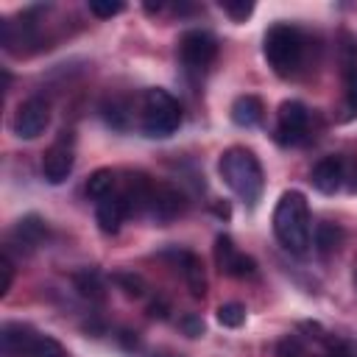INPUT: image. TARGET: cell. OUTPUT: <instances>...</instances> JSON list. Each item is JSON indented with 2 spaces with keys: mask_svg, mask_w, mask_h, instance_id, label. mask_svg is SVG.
I'll list each match as a JSON object with an SVG mask.
<instances>
[{
  "mask_svg": "<svg viewBox=\"0 0 357 357\" xmlns=\"http://www.w3.org/2000/svg\"><path fill=\"white\" fill-rule=\"evenodd\" d=\"M262 112H265V106H262V100H259L257 95H240V98H234V103H231V109H229L231 123L240 126V128L257 126V123L262 120Z\"/></svg>",
  "mask_w": 357,
  "mask_h": 357,
  "instance_id": "9a60e30c",
  "label": "cell"
},
{
  "mask_svg": "<svg viewBox=\"0 0 357 357\" xmlns=\"http://www.w3.org/2000/svg\"><path fill=\"white\" fill-rule=\"evenodd\" d=\"M45 237H47V226L39 215H25L14 229V240L25 245V251H33Z\"/></svg>",
  "mask_w": 357,
  "mask_h": 357,
  "instance_id": "2e32d148",
  "label": "cell"
},
{
  "mask_svg": "<svg viewBox=\"0 0 357 357\" xmlns=\"http://www.w3.org/2000/svg\"><path fill=\"white\" fill-rule=\"evenodd\" d=\"M178 56H181V61H184L187 70L201 73V70H206V67L215 61V56H218V42H215V36L206 33V31H187V33L178 39Z\"/></svg>",
  "mask_w": 357,
  "mask_h": 357,
  "instance_id": "5b68a950",
  "label": "cell"
},
{
  "mask_svg": "<svg viewBox=\"0 0 357 357\" xmlns=\"http://www.w3.org/2000/svg\"><path fill=\"white\" fill-rule=\"evenodd\" d=\"M310 112L301 100H284L279 106V120H276V139L282 145H298L307 134Z\"/></svg>",
  "mask_w": 357,
  "mask_h": 357,
  "instance_id": "52a82bcc",
  "label": "cell"
},
{
  "mask_svg": "<svg viewBox=\"0 0 357 357\" xmlns=\"http://www.w3.org/2000/svg\"><path fill=\"white\" fill-rule=\"evenodd\" d=\"M220 8L234 22H245V17H251V11H254V3L251 0H220Z\"/></svg>",
  "mask_w": 357,
  "mask_h": 357,
  "instance_id": "cb8c5ba5",
  "label": "cell"
},
{
  "mask_svg": "<svg viewBox=\"0 0 357 357\" xmlns=\"http://www.w3.org/2000/svg\"><path fill=\"white\" fill-rule=\"evenodd\" d=\"M67 134L70 131H61V137L42 153V176L50 184H61L73 173L75 156H73V145H70V137Z\"/></svg>",
  "mask_w": 357,
  "mask_h": 357,
  "instance_id": "ba28073f",
  "label": "cell"
},
{
  "mask_svg": "<svg viewBox=\"0 0 357 357\" xmlns=\"http://www.w3.org/2000/svg\"><path fill=\"white\" fill-rule=\"evenodd\" d=\"M343 178H346L343 159H340V156H324V159L315 162V167H312V178H310V181H312V187H315L318 192L332 195V192L340 190Z\"/></svg>",
  "mask_w": 357,
  "mask_h": 357,
  "instance_id": "8fae6325",
  "label": "cell"
},
{
  "mask_svg": "<svg viewBox=\"0 0 357 357\" xmlns=\"http://www.w3.org/2000/svg\"><path fill=\"white\" fill-rule=\"evenodd\" d=\"M112 282L126 293V296H131V298H142L145 296V279L139 276V273H131V271H120V273H114L112 276Z\"/></svg>",
  "mask_w": 357,
  "mask_h": 357,
  "instance_id": "ffe728a7",
  "label": "cell"
},
{
  "mask_svg": "<svg viewBox=\"0 0 357 357\" xmlns=\"http://www.w3.org/2000/svg\"><path fill=\"white\" fill-rule=\"evenodd\" d=\"M126 218H128V206H126V201H123L120 190H114L112 195H106V198L95 201V220H98L100 231L114 234Z\"/></svg>",
  "mask_w": 357,
  "mask_h": 357,
  "instance_id": "7c38bea8",
  "label": "cell"
},
{
  "mask_svg": "<svg viewBox=\"0 0 357 357\" xmlns=\"http://www.w3.org/2000/svg\"><path fill=\"white\" fill-rule=\"evenodd\" d=\"M151 315H153V318H156V315L165 318V315H167V312H165V304H151Z\"/></svg>",
  "mask_w": 357,
  "mask_h": 357,
  "instance_id": "f546056e",
  "label": "cell"
},
{
  "mask_svg": "<svg viewBox=\"0 0 357 357\" xmlns=\"http://www.w3.org/2000/svg\"><path fill=\"white\" fill-rule=\"evenodd\" d=\"M86 8L95 14V17H100V20H109V17H114V14H120L123 8H126V3H120V0H89L86 3Z\"/></svg>",
  "mask_w": 357,
  "mask_h": 357,
  "instance_id": "d4e9b609",
  "label": "cell"
},
{
  "mask_svg": "<svg viewBox=\"0 0 357 357\" xmlns=\"http://www.w3.org/2000/svg\"><path fill=\"white\" fill-rule=\"evenodd\" d=\"M329 357H357V349H354L351 343H337V346L329 351Z\"/></svg>",
  "mask_w": 357,
  "mask_h": 357,
  "instance_id": "f1b7e54d",
  "label": "cell"
},
{
  "mask_svg": "<svg viewBox=\"0 0 357 357\" xmlns=\"http://www.w3.org/2000/svg\"><path fill=\"white\" fill-rule=\"evenodd\" d=\"M0 271H3V284H0V293L6 296V293L11 290V282H14V262H11L8 251H3V257H0Z\"/></svg>",
  "mask_w": 357,
  "mask_h": 357,
  "instance_id": "4316f807",
  "label": "cell"
},
{
  "mask_svg": "<svg viewBox=\"0 0 357 357\" xmlns=\"http://www.w3.org/2000/svg\"><path fill=\"white\" fill-rule=\"evenodd\" d=\"M73 282H75V290L89 298V301H103L106 298V282L100 276V271L95 268H84L78 273H73Z\"/></svg>",
  "mask_w": 357,
  "mask_h": 357,
  "instance_id": "e0dca14e",
  "label": "cell"
},
{
  "mask_svg": "<svg viewBox=\"0 0 357 357\" xmlns=\"http://www.w3.org/2000/svg\"><path fill=\"white\" fill-rule=\"evenodd\" d=\"M343 95L349 114H357V61H346L343 67Z\"/></svg>",
  "mask_w": 357,
  "mask_h": 357,
  "instance_id": "44dd1931",
  "label": "cell"
},
{
  "mask_svg": "<svg viewBox=\"0 0 357 357\" xmlns=\"http://www.w3.org/2000/svg\"><path fill=\"white\" fill-rule=\"evenodd\" d=\"M28 357H64V349H61V343H59L56 337H47V335H39Z\"/></svg>",
  "mask_w": 357,
  "mask_h": 357,
  "instance_id": "603a6c76",
  "label": "cell"
},
{
  "mask_svg": "<svg viewBox=\"0 0 357 357\" xmlns=\"http://www.w3.org/2000/svg\"><path fill=\"white\" fill-rule=\"evenodd\" d=\"M181 126L178 100L167 89H148L142 95V131L145 137H170Z\"/></svg>",
  "mask_w": 357,
  "mask_h": 357,
  "instance_id": "277c9868",
  "label": "cell"
},
{
  "mask_svg": "<svg viewBox=\"0 0 357 357\" xmlns=\"http://www.w3.org/2000/svg\"><path fill=\"white\" fill-rule=\"evenodd\" d=\"M184 212V195L170 187V184H156L153 187V195H151V206H148V215L159 223H167L173 218H178Z\"/></svg>",
  "mask_w": 357,
  "mask_h": 357,
  "instance_id": "30bf717a",
  "label": "cell"
},
{
  "mask_svg": "<svg viewBox=\"0 0 357 357\" xmlns=\"http://www.w3.org/2000/svg\"><path fill=\"white\" fill-rule=\"evenodd\" d=\"M312 240H315L318 251L329 254V251H335V248L343 243V229H340V226H335V223H318V226H315Z\"/></svg>",
  "mask_w": 357,
  "mask_h": 357,
  "instance_id": "d6986e66",
  "label": "cell"
},
{
  "mask_svg": "<svg viewBox=\"0 0 357 357\" xmlns=\"http://www.w3.org/2000/svg\"><path fill=\"white\" fill-rule=\"evenodd\" d=\"M243 321H245V307L240 301H226L218 307V324L220 326L237 329V326H243Z\"/></svg>",
  "mask_w": 357,
  "mask_h": 357,
  "instance_id": "7402d4cb",
  "label": "cell"
},
{
  "mask_svg": "<svg viewBox=\"0 0 357 357\" xmlns=\"http://www.w3.org/2000/svg\"><path fill=\"white\" fill-rule=\"evenodd\" d=\"M276 354H279V357H304V349H301V343H298L296 337H284V340L279 343Z\"/></svg>",
  "mask_w": 357,
  "mask_h": 357,
  "instance_id": "83f0119b",
  "label": "cell"
},
{
  "mask_svg": "<svg viewBox=\"0 0 357 357\" xmlns=\"http://www.w3.org/2000/svg\"><path fill=\"white\" fill-rule=\"evenodd\" d=\"M178 265H181V273H184V282L190 287V293L195 298H204L206 296V273H204V262L192 254V251H178L176 254Z\"/></svg>",
  "mask_w": 357,
  "mask_h": 357,
  "instance_id": "5bb4252c",
  "label": "cell"
},
{
  "mask_svg": "<svg viewBox=\"0 0 357 357\" xmlns=\"http://www.w3.org/2000/svg\"><path fill=\"white\" fill-rule=\"evenodd\" d=\"M218 170L226 181V187L243 198L245 204H257V198L262 195V187H265V176H262V165L259 159L243 148V145H231L220 153V162H218Z\"/></svg>",
  "mask_w": 357,
  "mask_h": 357,
  "instance_id": "6da1fadb",
  "label": "cell"
},
{
  "mask_svg": "<svg viewBox=\"0 0 357 357\" xmlns=\"http://www.w3.org/2000/svg\"><path fill=\"white\" fill-rule=\"evenodd\" d=\"M215 262L226 276H234V279H245V276L257 273V262L248 254L237 251V245L229 234L215 237Z\"/></svg>",
  "mask_w": 357,
  "mask_h": 357,
  "instance_id": "9c48e42d",
  "label": "cell"
},
{
  "mask_svg": "<svg viewBox=\"0 0 357 357\" xmlns=\"http://www.w3.org/2000/svg\"><path fill=\"white\" fill-rule=\"evenodd\" d=\"M178 326H181V332H184L187 337H198V335H204V321H201V315H195V312L181 315V318H178Z\"/></svg>",
  "mask_w": 357,
  "mask_h": 357,
  "instance_id": "484cf974",
  "label": "cell"
},
{
  "mask_svg": "<svg viewBox=\"0 0 357 357\" xmlns=\"http://www.w3.org/2000/svg\"><path fill=\"white\" fill-rule=\"evenodd\" d=\"M114 187H117V176H114V170H109V167H98V170L86 178V195L95 198V201L112 195Z\"/></svg>",
  "mask_w": 357,
  "mask_h": 357,
  "instance_id": "ac0fdd59",
  "label": "cell"
},
{
  "mask_svg": "<svg viewBox=\"0 0 357 357\" xmlns=\"http://www.w3.org/2000/svg\"><path fill=\"white\" fill-rule=\"evenodd\" d=\"M262 53L268 59V67L287 78L298 70L301 64V56H304V36L296 25L290 22H276L268 28L265 33V42H262Z\"/></svg>",
  "mask_w": 357,
  "mask_h": 357,
  "instance_id": "3957f363",
  "label": "cell"
},
{
  "mask_svg": "<svg viewBox=\"0 0 357 357\" xmlns=\"http://www.w3.org/2000/svg\"><path fill=\"white\" fill-rule=\"evenodd\" d=\"M50 123V103L45 98H28L17 106L11 128L20 139H36Z\"/></svg>",
  "mask_w": 357,
  "mask_h": 357,
  "instance_id": "8992f818",
  "label": "cell"
},
{
  "mask_svg": "<svg viewBox=\"0 0 357 357\" xmlns=\"http://www.w3.org/2000/svg\"><path fill=\"white\" fill-rule=\"evenodd\" d=\"M354 190H357V181H354Z\"/></svg>",
  "mask_w": 357,
  "mask_h": 357,
  "instance_id": "4dcf8cb0",
  "label": "cell"
},
{
  "mask_svg": "<svg viewBox=\"0 0 357 357\" xmlns=\"http://www.w3.org/2000/svg\"><path fill=\"white\" fill-rule=\"evenodd\" d=\"M273 234L290 254H304L310 245V206L304 192L287 190L273 209Z\"/></svg>",
  "mask_w": 357,
  "mask_h": 357,
  "instance_id": "7a4b0ae2",
  "label": "cell"
},
{
  "mask_svg": "<svg viewBox=\"0 0 357 357\" xmlns=\"http://www.w3.org/2000/svg\"><path fill=\"white\" fill-rule=\"evenodd\" d=\"M36 337H39V335H36L28 324H17V321L3 324V335H0L3 351H6L8 357H28L31 349H33V343H36Z\"/></svg>",
  "mask_w": 357,
  "mask_h": 357,
  "instance_id": "4fadbf2b",
  "label": "cell"
}]
</instances>
